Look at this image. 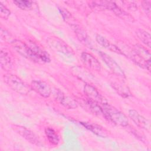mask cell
<instances>
[{
    "instance_id": "cell-1",
    "label": "cell",
    "mask_w": 151,
    "mask_h": 151,
    "mask_svg": "<svg viewBox=\"0 0 151 151\" xmlns=\"http://www.w3.org/2000/svg\"><path fill=\"white\" fill-rule=\"evenodd\" d=\"M103 111L104 117L113 123L122 127H126L129 124L127 116L122 111L109 105L107 103L101 106Z\"/></svg>"
},
{
    "instance_id": "cell-2",
    "label": "cell",
    "mask_w": 151,
    "mask_h": 151,
    "mask_svg": "<svg viewBox=\"0 0 151 151\" xmlns=\"http://www.w3.org/2000/svg\"><path fill=\"white\" fill-rule=\"evenodd\" d=\"M4 79L5 83L14 91L21 94H27L30 90L31 87L28 86L18 76L7 74L4 75Z\"/></svg>"
},
{
    "instance_id": "cell-3",
    "label": "cell",
    "mask_w": 151,
    "mask_h": 151,
    "mask_svg": "<svg viewBox=\"0 0 151 151\" xmlns=\"http://www.w3.org/2000/svg\"><path fill=\"white\" fill-rule=\"evenodd\" d=\"M47 42L51 48L60 52L65 55H71L73 54L72 48L58 37H50L47 40Z\"/></svg>"
},
{
    "instance_id": "cell-4",
    "label": "cell",
    "mask_w": 151,
    "mask_h": 151,
    "mask_svg": "<svg viewBox=\"0 0 151 151\" xmlns=\"http://www.w3.org/2000/svg\"><path fill=\"white\" fill-rule=\"evenodd\" d=\"M12 44L14 45V48L22 56L27 58L34 62L40 63L38 59L27 44L18 40H15Z\"/></svg>"
},
{
    "instance_id": "cell-5",
    "label": "cell",
    "mask_w": 151,
    "mask_h": 151,
    "mask_svg": "<svg viewBox=\"0 0 151 151\" xmlns=\"http://www.w3.org/2000/svg\"><path fill=\"white\" fill-rule=\"evenodd\" d=\"M14 129L23 138L26 139L31 143L36 146H42V143L39 137L31 130L20 126L14 125Z\"/></svg>"
},
{
    "instance_id": "cell-6",
    "label": "cell",
    "mask_w": 151,
    "mask_h": 151,
    "mask_svg": "<svg viewBox=\"0 0 151 151\" xmlns=\"http://www.w3.org/2000/svg\"><path fill=\"white\" fill-rule=\"evenodd\" d=\"M84 92L88 99L97 103L101 106L107 103L106 99L100 94L97 90L89 84H86L84 85Z\"/></svg>"
},
{
    "instance_id": "cell-7",
    "label": "cell",
    "mask_w": 151,
    "mask_h": 151,
    "mask_svg": "<svg viewBox=\"0 0 151 151\" xmlns=\"http://www.w3.org/2000/svg\"><path fill=\"white\" fill-rule=\"evenodd\" d=\"M100 55L101 56L102 60L104 61L106 64L108 66L110 70L116 76L120 77L122 78L125 77L124 73L120 67L117 64V63L109 55L103 52H100Z\"/></svg>"
},
{
    "instance_id": "cell-8",
    "label": "cell",
    "mask_w": 151,
    "mask_h": 151,
    "mask_svg": "<svg viewBox=\"0 0 151 151\" xmlns=\"http://www.w3.org/2000/svg\"><path fill=\"white\" fill-rule=\"evenodd\" d=\"M30 87L32 90L43 97H48L51 93V89L50 86L41 80H32Z\"/></svg>"
},
{
    "instance_id": "cell-9",
    "label": "cell",
    "mask_w": 151,
    "mask_h": 151,
    "mask_svg": "<svg viewBox=\"0 0 151 151\" xmlns=\"http://www.w3.org/2000/svg\"><path fill=\"white\" fill-rule=\"evenodd\" d=\"M129 116L138 127L147 130L150 129V122L145 117L140 114L136 110L134 109L129 110Z\"/></svg>"
},
{
    "instance_id": "cell-10",
    "label": "cell",
    "mask_w": 151,
    "mask_h": 151,
    "mask_svg": "<svg viewBox=\"0 0 151 151\" xmlns=\"http://www.w3.org/2000/svg\"><path fill=\"white\" fill-rule=\"evenodd\" d=\"M27 44L29 46L35 55L38 59L40 64L47 63L50 62L51 58L48 53H47V52L40 47L37 44L31 41L27 43Z\"/></svg>"
},
{
    "instance_id": "cell-11",
    "label": "cell",
    "mask_w": 151,
    "mask_h": 151,
    "mask_svg": "<svg viewBox=\"0 0 151 151\" xmlns=\"http://www.w3.org/2000/svg\"><path fill=\"white\" fill-rule=\"evenodd\" d=\"M81 58L84 65L89 69L94 71H100L101 64L99 61L91 54L87 52H83Z\"/></svg>"
},
{
    "instance_id": "cell-12",
    "label": "cell",
    "mask_w": 151,
    "mask_h": 151,
    "mask_svg": "<svg viewBox=\"0 0 151 151\" xmlns=\"http://www.w3.org/2000/svg\"><path fill=\"white\" fill-rule=\"evenodd\" d=\"M55 96L57 100L65 108L68 109H74L77 107L78 104L75 100L69 96H65L61 91H58L55 94Z\"/></svg>"
},
{
    "instance_id": "cell-13",
    "label": "cell",
    "mask_w": 151,
    "mask_h": 151,
    "mask_svg": "<svg viewBox=\"0 0 151 151\" xmlns=\"http://www.w3.org/2000/svg\"><path fill=\"white\" fill-rule=\"evenodd\" d=\"M96 40L101 46L103 47L108 49L113 52L119 54H123L122 50L116 45L111 44L108 40H107L105 37H103L100 35H96Z\"/></svg>"
},
{
    "instance_id": "cell-14",
    "label": "cell",
    "mask_w": 151,
    "mask_h": 151,
    "mask_svg": "<svg viewBox=\"0 0 151 151\" xmlns=\"http://www.w3.org/2000/svg\"><path fill=\"white\" fill-rule=\"evenodd\" d=\"M81 124L84 126L86 129L92 132L93 133L97 134L99 136L104 137L107 135V132L102 128V127L93 123L88 122H81Z\"/></svg>"
},
{
    "instance_id": "cell-15",
    "label": "cell",
    "mask_w": 151,
    "mask_h": 151,
    "mask_svg": "<svg viewBox=\"0 0 151 151\" xmlns=\"http://www.w3.org/2000/svg\"><path fill=\"white\" fill-rule=\"evenodd\" d=\"M0 62L2 68L4 70H9L12 67V60L9 54L5 51L1 50L0 54Z\"/></svg>"
},
{
    "instance_id": "cell-16",
    "label": "cell",
    "mask_w": 151,
    "mask_h": 151,
    "mask_svg": "<svg viewBox=\"0 0 151 151\" xmlns=\"http://www.w3.org/2000/svg\"><path fill=\"white\" fill-rule=\"evenodd\" d=\"M111 86L115 91L121 96L126 98L128 97L131 96V93L129 88L124 84L117 83V82H113L111 83Z\"/></svg>"
},
{
    "instance_id": "cell-17",
    "label": "cell",
    "mask_w": 151,
    "mask_h": 151,
    "mask_svg": "<svg viewBox=\"0 0 151 151\" xmlns=\"http://www.w3.org/2000/svg\"><path fill=\"white\" fill-rule=\"evenodd\" d=\"M133 50L143 61L150 63V54L146 48L140 45L136 44L134 46Z\"/></svg>"
},
{
    "instance_id": "cell-18",
    "label": "cell",
    "mask_w": 151,
    "mask_h": 151,
    "mask_svg": "<svg viewBox=\"0 0 151 151\" xmlns=\"http://www.w3.org/2000/svg\"><path fill=\"white\" fill-rule=\"evenodd\" d=\"M45 136L52 145L57 146L60 142V137L56 132L51 127H47L45 129Z\"/></svg>"
},
{
    "instance_id": "cell-19",
    "label": "cell",
    "mask_w": 151,
    "mask_h": 151,
    "mask_svg": "<svg viewBox=\"0 0 151 151\" xmlns=\"http://www.w3.org/2000/svg\"><path fill=\"white\" fill-rule=\"evenodd\" d=\"M71 27L72 29L74 30V32L76 33L77 37L80 40V41H81L82 42L86 44V45L90 44L87 35L80 28V27L78 25H77V24H75L71 25Z\"/></svg>"
},
{
    "instance_id": "cell-20",
    "label": "cell",
    "mask_w": 151,
    "mask_h": 151,
    "mask_svg": "<svg viewBox=\"0 0 151 151\" xmlns=\"http://www.w3.org/2000/svg\"><path fill=\"white\" fill-rule=\"evenodd\" d=\"M86 104L87 106V108L89 109V110L97 115H103V111L102 109V107L101 105L98 104L97 103L93 101L90 99H88L87 101H86Z\"/></svg>"
},
{
    "instance_id": "cell-21",
    "label": "cell",
    "mask_w": 151,
    "mask_h": 151,
    "mask_svg": "<svg viewBox=\"0 0 151 151\" xmlns=\"http://www.w3.org/2000/svg\"><path fill=\"white\" fill-rule=\"evenodd\" d=\"M136 35L139 39L146 45L148 47H151V36L149 32L143 29H138L136 31Z\"/></svg>"
},
{
    "instance_id": "cell-22",
    "label": "cell",
    "mask_w": 151,
    "mask_h": 151,
    "mask_svg": "<svg viewBox=\"0 0 151 151\" xmlns=\"http://www.w3.org/2000/svg\"><path fill=\"white\" fill-rule=\"evenodd\" d=\"M14 3L20 9L22 10H29L32 7V2L26 0H17Z\"/></svg>"
},
{
    "instance_id": "cell-23",
    "label": "cell",
    "mask_w": 151,
    "mask_h": 151,
    "mask_svg": "<svg viewBox=\"0 0 151 151\" xmlns=\"http://www.w3.org/2000/svg\"><path fill=\"white\" fill-rule=\"evenodd\" d=\"M11 14L10 11L2 3H0V15L1 17L4 19L8 18Z\"/></svg>"
},
{
    "instance_id": "cell-24",
    "label": "cell",
    "mask_w": 151,
    "mask_h": 151,
    "mask_svg": "<svg viewBox=\"0 0 151 151\" xmlns=\"http://www.w3.org/2000/svg\"><path fill=\"white\" fill-rule=\"evenodd\" d=\"M61 14V15L63 18V19L67 22H68V24L70 22L71 19L73 18V17L71 15V14L68 12L67 10H66L64 8H61L59 9Z\"/></svg>"
},
{
    "instance_id": "cell-25",
    "label": "cell",
    "mask_w": 151,
    "mask_h": 151,
    "mask_svg": "<svg viewBox=\"0 0 151 151\" xmlns=\"http://www.w3.org/2000/svg\"><path fill=\"white\" fill-rule=\"evenodd\" d=\"M142 6L146 15L150 17L151 11V2L150 1H143L142 2Z\"/></svg>"
}]
</instances>
